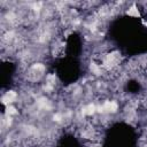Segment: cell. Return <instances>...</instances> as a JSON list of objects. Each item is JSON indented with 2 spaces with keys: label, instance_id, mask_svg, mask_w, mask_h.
Here are the masks:
<instances>
[{
  "label": "cell",
  "instance_id": "4",
  "mask_svg": "<svg viewBox=\"0 0 147 147\" xmlns=\"http://www.w3.org/2000/svg\"><path fill=\"white\" fill-rule=\"evenodd\" d=\"M90 69H91L92 74H94V75H101V67L99 64L92 62L91 65H90Z\"/></svg>",
  "mask_w": 147,
  "mask_h": 147
},
{
  "label": "cell",
  "instance_id": "5",
  "mask_svg": "<svg viewBox=\"0 0 147 147\" xmlns=\"http://www.w3.org/2000/svg\"><path fill=\"white\" fill-rule=\"evenodd\" d=\"M16 113H17V110H16L15 107H13V106H7V114H8V115H14V114H16Z\"/></svg>",
  "mask_w": 147,
  "mask_h": 147
},
{
  "label": "cell",
  "instance_id": "1",
  "mask_svg": "<svg viewBox=\"0 0 147 147\" xmlns=\"http://www.w3.org/2000/svg\"><path fill=\"white\" fill-rule=\"evenodd\" d=\"M16 93L14 92V91H8L5 95H3V98H2V103H5V105H7V106H9V103H11V102H14L15 100H16Z\"/></svg>",
  "mask_w": 147,
  "mask_h": 147
},
{
  "label": "cell",
  "instance_id": "3",
  "mask_svg": "<svg viewBox=\"0 0 147 147\" xmlns=\"http://www.w3.org/2000/svg\"><path fill=\"white\" fill-rule=\"evenodd\" d=\"M126 14H127L129 16H132V17H139V16H140L139 10H138V8L136 7V5H132V7L126 11Z\"/></svg>",
  "mask_w": 147,
  "mask_h": 147
},
{
  "label": "cell",
  "instance_id": "2",
  "mask_svg": "<svg viewBox=\"0 0 147 147\" xmlns=\"http://www.w3.org/2000/svg\"><path fill=\"white\" fill-rule=\"evenodd\" d=\"M94 111H95V106L92 103L83 108V115H93Z\"/></svg>",
  "mask_w": 147,
  "mask_h": 147
}]
</instances>
